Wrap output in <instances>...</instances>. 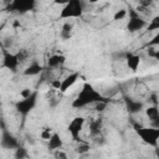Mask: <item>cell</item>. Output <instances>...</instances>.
Returning <instances> with one entry per match:
<instances>
[{
  "label": "cell",
  "mask_w": 159,
  "mask_h": 159,
  "mask_svg": "<svg viewBox=\"0 0 159 159\" xmlns=\"http://www.w3.org/2000/svg\"><path fill=\"white\" fill-rule=\"evenodd\" d=\"M147 30L148 31H155V30L159 31V15L158 16H154L150 20V22L147 25Z\"/></svg>",
  "instance_id": "obj_16"
},
{
  "label": "cell",
  "mask_w": 159,
  "mask_h": 159,
  "mask_svg": "<svg viewBox=\"0 0 159 159\" xmlns=\"http://www.w3.org/2000/svg\"><path fill=\"white\" fill-rule=\"evenodd\" d=\"M101 127H102V122L99 120V119H97V120H93L92 123H91V125H89V129H91V134H98L99 133V130H101Z\"/></svg>",
  "instance_id": "obj_17"
},
{
  "label": "cell",
  "mask_w": 159,
  "mask_h": 159,
  "mask_svg": "<svg viewBox=\"0 0 159 159\" xmlns=\"http://www.w3.org/2000/svg\"><path fill=\"white\" fill-rule=\"evenodd\" d=\"M88 150H89V145L87 143H80L78 147H77V153H80V154L87 153Z\"/></svg>",
  "instance_id": "obj_20"
},
{
  "label": "cell",
  "mask_w": 159,
  "mask_h": 159,
  "mask_svg": "<svg viewBox=\"0 0 159 159\" xmlns=\"http://www.w3.org/2000/svg\"><path fill=\"white\" fill-rule=\"evenodd\" d=\"M20 63V57L19 55H14L10 52H5L2 56V66L9 68L10 71H16L17 66Z\"/></svg>",
  "instance_id": "obj_7"
},
{
  "label": "cell",
  "mask_w": 159,
  "mask_h": 159,
  "mask_svg": "<svg viewBox=\"0 0 159 159\" xmlns=\"http://www.w3.org/2000/svg\"><path fill=\"white\" fill-rule=\"evenodd\" d=\"M53 134V132H51V129H48V128H45L42 132H41V138L42 139H45V140H48L50 138H51V135Z\"/></svg>",
  "instance_id": "obj_21"
},
{
  "label": "cell",
  "mask_w": 159,
  "mask_h": 159,
  "mask_svg": "<svg viewBox=\"0 0 159 159\" xmlns=\"http://www.w3.org/2000/svg\"><path fill=\"white\" fill-rule=\"evenodd\" d=\"M82 12H83L82 2L80 0H70L62 7L60 12V17L61 19H75V17H80Z\"/></svg>",
  "instance_id": "obj_3"
},
{
  "label": "cell",
  "mask_w": 159,
  "mask_h": 159,
  "mask_svg": "<svg viewBox=\"0 0 159 159\" xmlns=\"http://www.w3.org/2000/svg\"><path fill=\"white\" fill-rule=\"evenodd\" d=\"M148 55H149L150 57H153V58H155V60L159 61V50L150 48V50H148Z\"/></svg>",
  "instance_id": "obj_25"
},
{
  "label": "cell",
  "mask_w": 159,
  "mask_h": 159,
  "mask_svg": "<svg viewBox=\"0 0 159 159\" xmlns=\"http://www.w3.org/2000/svg\"><path fill=\"white\" fill-rule=\"evenodd\" d=\"M148 24L147 21L139 16L138 11L130 9L129 10V20H128V24H127V29L129 32H135V31H139L142 30L143 27H145Z\"/></svg>",
  "instance_id": "obj_5"
},
{
  "label": "cell",
  "mask_w": 159,
  "mask_h": 159,
  "mask_svg": "<svg viewBox=\"0 0 159 159\" xmlns=\"http://www.w3.org/2000/svg\"><path fill=\"white\" fill-rule=\"evenodd\" d=\"M65 61H66V57L63 55H52L47 60V66L51 67V68H55V67H58V66L63 65Z\"/></svg>",
  "instance_id": "obj_14"
},
{
  "label": "cell",
  "mask_w": 159,
  "mask_h": 159,
  "mask_svg": "<svg viewBox=\"0 0 159 159\" xmlns=\"http://www.w3.org/2000/svg\"><path fill=\"white\" fill-rule=\"evenodd\" d=\"M35 2L32 0H15L10 4V9L12 10H16L19 12H26L29 10H31L34 7Z\"/></svg>",
  "instance_id": "obj_8"
},
{
  "label": "cell",
  "mask_w": 159,
  "mask_h": 159,
  "mask_svg": "<svg viewBox=\"0 0 159 159\" xmlns=\"http://www.w3.org/2000/svg\"><path fill=\"white\" fill-rule=\"evenodd\" d=\"M155 155H157V157H158V159H159V148H158V147L155 148Z\"/></svg>",
  "instance_id": "obj_27"
},
{
  "label": "cell",
  "mask_w": 159,
  "mask_h": 159,
  "mask_svg": "<svg viewBox=\"0 0 159 159\" xmlns=\"http://www.w3.org/2000/svg\"><path fill=\"white\" fill-rule=\"evenodd\" d=\"M51 86H52V88H55V89H58V91H60L61 81H60V80H53V81L51 82Z\"/></svg>",
  "instance_id": "obj_26"
},
{
  "label": "cell",
  "mask_w": 159,
  "mask_h": 159,
  "mask_svg": "<svg viewBox=\"0 0 159 159\" xmlns=\"http://www.w3.org/2000/svg\"><path fill=\"white\" fill-rule=\"evenodd\" d=\"M148 45L152 47V46H158L159 45V31H158V34L157 35H154V37L148 42Z\"/></svg>",
  "instance_id": "obj_24"
},
{
  "label": "cell",
  "mask_w": 159,
  "mask_h": 159,
  "mask_svg": "<svg viewBox=\"0 0 159 159\" xmlns=\"http://www.w3.org/2000/svg\"><path fill=\"white\" fill-rule=\"evenodd\" d=\"M125 62H127V67L130 71L135 72L140 65V56L135 55V53H127L125 55Z\"/></svg>",
  "instance_id": "obj_11"
},
{
  "label": "cell",
  "mask_w": 159,
  "mask_h": 159,
  "mask_svg": "<svg viewBox=\"0 0 159 159\" xmlns=\"http://www.w3.org/2000/svg\"><path fill=\"white\" fill-rule=\"evenodd\" d=\"M62 145H63V140H62L61 135L58 133L53 132V134L51 135V138L47 140V148L50 150L56 152V150H60L62 148Z\"/></svg>",
  "instance_id": "obj_10"
},
{
  "label": "cell",
  "mask_w": 159,
  "mask_h": 159,
  "mask_svg": "<svg viewBox=\"0 0 159 159\" xmlns=\"http://www.w3.org/2000/svg\"><path fill=\"white\" fill-rule=\"evenodd\" d=\"M36 103H37V92L35 91L30 97L22 98V99H20V101H17V102L15 103V109H16L21 116L25 117V116H27V114L35 108Z\"/></svg>",
  "instance_id": "obj_4"
},
{
  "label": "cell",
  "mask_w": 159,
  "mask_h": 159,
  "mask_svg": "<svg viewBox=\"0 0 159 159\" xmlns=\"http://www.w3.org/2000/svg\"><path fill=\"white\" fill-rule=\"evenodd\" d=\"M145 114L147 117L149 118V120H154L155 118L159 117V108L157 106H150V107H147L145 108Z\"/></svg>",
  "instance_id": "obj_15"
},
{
  "label": "cell",
  "mask_w": 159,
  "mask_h": 159,
  "mask_svg": "<svg viewBox=\"0 0 159 159\" xmlns=\"http://www.w3.org/2000/svg\"><path fill=\"white\" fill-rule=\"evenodd\" d=\"M53 157H55V159H68L67 154H66L63 150H61V149L53 152Z\"/></svg>",
  "instance_id": "obj_22"
},
{
  "label": "cell",
  "mask_w": 159,
  "mask_h": 159,
  "mask_svg": "<svg viewBox=\"0 0 159 159\" xmlns=\"http://www.w3.org/2000/svg\"><path fill=\"white\" fill-rule=\"evenodd\" d=\"M41 71H42V66L40 65V63H37V62H31L25 70H24V75L25 76H37L39 73H41Z\"/></svg>",
  "instance_id": "obj_13"
},
{
  "label": "cell",
  "mask_w": 159,
  "mask_h": 159,
  "mask_svg": "<svg viewBox=\"0 0 159 159\" xmlns=\"http://www.w3.org/2000/svg\"><path fill=\"white\" fill-rule=\"evenodd\" d=\"M134 130L137 135L148 145L157 148L159 143V128L154 127H144V125H138L134 124Z\"/></svg>",
  "instance_id": "obj_2"
},
{
  "label": "cell",
  "mask_w": 159,
  "mask_h": 159,
  "mask_svg": "<svg viewBox=\"0 0 159 159\" xmlns=\"http://www.w3.org/2000/svg\"><path fill=\"white\" fill-rule=\"evenodd\" d=\"M80 78V73L78 72H72L68 76H66L62 81H61V87H60V92H66L68 91Z\"/></svg>",
  "instance_id": "obj_9"
},
{
  "label": "cell",
  "mask_w": 159,
  "mask_h": 159,
  "mask_svg": "<svg viewBox=\"0 0 159 159\" xmlns=\"http://www.w3.org/2000/svg\"><path fill=\"white\" fill-rule=\"evenodd\" d=\"M125 106H127V109H128L129 113H138L144 108L143 102L133 99V98H127L125 99Z\"/></svg>",
  "instance_id": "obj_12"
},
{
  "label": "cell",
  "mask_w": 159,
  "mask_h": 159,
  "mask_svg": "<svg viewBox=\"0 0 159 159\" xmlns=\"http://www.w3.org/2000/svg\"><path fill=\"white\" fill-rule=\"evenodd\" d=\"M83 125H84V118L83 117H75L70 122V124L67 127V130L71 134L73 140L80 142V134H81V132L83 129Z\"/></svg>",
  "instance_id": "obj_6"
},
{
  "label": "cell",
  "mask_w": 159,
  "mask_h": 159,
  "mask_svg": "<svg viewBox=\"0 0 159 159\" xmlns=\"http://www.w3.org/2000/svg\"><path fill=\"white\" fill-rule=\"evenodd\" d=\"M34 92H35V91H32V89H30V88H24V89L20 92V97H21V98H27V97H30Z\"/></svg>",
  "instance_id": "obj_23"
},
{
  "label": "cell",
  "mask_w": 159,
  "mask_h": 159,
  "mask_svg": "<svg viewBox=\"0 0 159 159\" xmlns=\"http://www.w3.org/2000/svg\"><path fill=\"white\" fill-rule=\"evenodd\" d=\"M97 103H108V99L99 93L91 83H84L82 89L78 92L76 98L72 101V107L76 109L84 108L91 104H97Z\"/></svg>",
  "instance_id": "obj_1"
},
{
  "label": "cell",
  "mask_w": 159,
  "mask_h": 159,
  "mask_svg": "<svg viewBox=\"0 0 159 159\" xmlns=\"http://www.w3.org/2000/svg\"><path fill=\"white\" fill-rule=\"evenodd\" d=\"M128 15V11L125 9H120V10H117L113 15V20L114 21H118V20H123L125 16Z\"/></svg>",
  "instance_id": "obj_18"
},
{
  "label": "cell",
  "mask_w": 159,
  "mask_h": 159,
  "mask_svg": "<svg viewBox=\"0 0 159 159\" xmlns=\"http://www.w3.org/2000/svg\"><path fill=\"white\" fill-rule=\"evenodd\" d=\"M15 157H16V159H26V158H27V152H26V149H24V148H21V147L16 148Z\"/></svg>",
  "instance_id": "obj_19"
}]
</instances>
